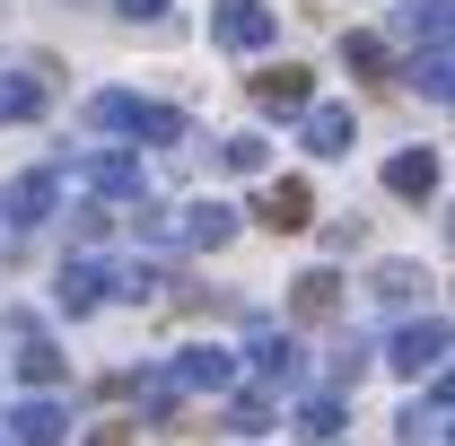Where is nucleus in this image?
Wrapping results in <instances>:
<instances>
[{
    "label": "nucleus",
    "mask_w": 455,
    "mask_h": 446,
    "mask_svg": "<svg viewBox=\"0 0 455 446\" xmlns=\"http://www.w3.org/2000/svg\"><path fill=\"white\" fill-rule=\"evenodd\" d=\"M88 114H97V131L149 140V149H184V114H175V106H149V97H123V88H106Z\"/></svg>",
    "instance_id": "1"
},
{
    "label": "nucleus",
    "mask_w": 455,
    "mask_h": 446,
    "mask_svg": "<svg viewBox=\"0 0 455 446\" xmlns=\"http://www.w3.org/2000/svg\"><path fill=\"white\" fill-rule=\"evenodd\" d=\"M158 377H167L175 394H228V386H236V350H220V341H184Z\"/></svg>",
    "instance_id": "2"
},
{
    "label": "nucleus",
    "mask_w": 455,
    "mask_h": 446,
    "mask_svg": "<svg viewBox=\"0 0 455 446\" xmlns=\"http://www.w3.org/2000/svg\"><path fill=\"white\" fill-rule=\"evenodd\" d=\"M386 368H403V377H447V315L403 324V333L386 341Z\"/></svg>",
    "instance_id": "3"
},
{
    "label": "nucleus",
    "mask_w": 455,
    "mask_h": 446,
    "mask_svg": "<svg viewBox=\"0 0 455 446\" xmlns=\"http://www.w3.org/2000/svg\"><path fill=\"white\" fill-rule=\"evenodd\" d=\"M272 27H281V18H272L263 0H211V36H220L228 53H263Z\"/></svg>",
    "instance_id": "4"
},
{
    "label": "nucleus",
    "mask_w": 455,
    "mask_h": 446,
    "mask_svg": "<svg viewBox=\"0 0 455 446\" xmlns=\"http://www.w3.org/2000/svg\"><path fill=\"white\" fill-rule=\"evenodd\" d=\"M245 368H254L263 386H298V377H307V359H298V341H289L281 324H263V315H254V341H245Z\"/></svg>",
    "instance_id": "5"
},
{
    "label": "nucleus",
    "mask_w": 455,
    "mask_h": 446,
    "mask_svg": "<svg viewBox=\"0 0 455 446\" xmlns=\"http://www.w3.org/2000/svg\"><path fill=\"white\" fill-rule=\"evenodd\" d=\"M254 219L272 227V236H298V227L315 219V193H307V175H281V184H263V202H254Z\"/></svg>",
    "instance_id": "6"
},
{
    "label": "nucleus",
    "mask_w": 455,
    "mask_h": 446,
    "mask_svg": "<svg viewBox=\"0 0 455 446\" xmlns=\"http://www.w3.org/2000/svg\"><path fill=\"white\" fill-rule=\"evenodd\" d=\"M79 175H88V193H106V202H149V175H140V158H123V149L79 158Z\"/></svg>",
    "instance_id": "7"
},
{
    "label": "nucleus",
    "mask_w": 455,
    "mask_h": 446,
    "mask_svg": "<svg viewBox=\"0 0 455 446\" xmlns=\"http://www.w3.org/2000/svg\"><path fill=\"white\" fill-rule=\"evenodd\" d=\"M53 202H61V175L36 167V175H18V184L0 193V219H9V227H44V219H53Z\"/></svg>",
    "instance_id": "8"
},
{
    "label": "nucleus",
    "mask_w": 455,
    "mask_h": 446,
    "mask_svg": "<svg viewBox=\"0 0 455 446\" xmlns=\"http://www.w3.org/2000/svg\"><path fill=\"white\" fill-rule=\"evenodd\" d=\"M254 106L263 114H307L315 106V79H307L298 61H272V70H254Z\"/></svg>",
    "instance_id": "9"
},
{
    "label": "nucleus",
    "mask_w": 455,
    "mask_h": 446,
    "mask_svg": "<svg viewBox=\"0 0 455 446\" xmlns=\"http://www.w3.org/2000/svg\"><path fill=\"white\" fill-rule=\"evenodd\" d=\"M53 298H61V315H88V307H106V298H114V272L97 263V254H79V263H61V289H53Z\"/></svg>",
    "instance_id": "10"
},
{
    "label": "nucleus",
    "mask_w": 455,
    "mask_h": 446,
    "mask_svg": "<svg viewBox=\"0 0 455 446\" xmlns=\"http://www.w3.org/2000/svg\"><path fill=\"white\" fill-rule=\"evenodd\" d=\"M298 123H307V149L315 158H350V140H359V114L350 106H307Z\"/></svg>",
    "instance_id": "11"
},
{
    "label": "nucleus",
    "mask_w": 455,
    "mask_h": 446,
    "mask_svg": "<svg viewBox=\"0 0 455 446\" xmlns=\"http://www.w3.org/2000/svg\"><path fill=\"white\" fill-rule=\"evenodd\" d=\"M228 236H236V211H228V202H193V211H175V245H202V254H220Z\"/></svg>",
    "instance_id": "12"
},
{
    "label": "nucleus",
    "mask_w": 455,
    "mask_h": 446,
    "mask_svg": "<svg viewBox=\"0 0 455 446\" xmlns=\"http://www.w3.org/2000/svg\"><path fill=\"white\" fill-rule=\"evenodd\" d=\"M447 411H455V386H447V377H429V394H420V402H403L395 429H403L411 446H420V438H447Z\"/></svg>",
    "instance_id": "13"
},
{
    "label": "nucleus",
    "mask_w": 455,
    "mask_h": 446,
    "mask_svg": "<svg viewBox=\"0 0 455 446\" xmlns=\"http://www.w3.org/2000/svg\"><path fill=\"white\" fill-rule=\"evenodd\" d=\"M386 193L429 202V193H438V149H403V158H386Z\"/></svg>",
    "instance_id": "14"
},
{
    "label": "nucleus",
    "mask_w": 455,
    "mask_h": 446,
    "mask_svg": "<svg viewBox=\"0 0 455 446\" xmlns=\"http://www.w3.org/2000/svg\"><path fill=\"white\" fill-rule=\"evenodd\" d=\"M289 315H307V324L341 315V280L333 272H298V280H289Z\"/></svg>",
    "instance_id": "15"
},
{
    "label": "nucleus",
    "mask_w": 455,
    "mask_h": 446,
    "mask_svg": "<svg viewBox=\"0 0 455 446\" xmlns=\"http://www.w3.org/2000/svg\"><path fill=\"white\" fill-rule=\"evenodd\" d=\"M9 429H18V446H61V429H70V411L36 394V402H18V411H9Z\"/></svg>",
    "instance_id": "16"
},
{
    "label": "nucleus",
    "mask_w": 455,
    "mask_h": 446,
    "mask_svg": "<svg viewBox=\"0 0 455 446\" xmlns=\"http://www.w3.org/2000/svg\"><path fill=\"white\" fill-rule=\"evenodd\" d=\"M9 368H18L27 386H61V368H70V359H61V350H53L44 333H36V324H27V333H18V359H9Z\"/></svg>",
    "instance_id": "17"
},
{
    "label": "nucleus",
    "mask_w": 455,
    "mask_h": 446,
    "mask_svg": "<svg viewBox=\"0 0 455 446\" xmlns=\"http://www.w3.org/2000/svg\"><path fill=\"white\" fill-rule=\"evenodd\" d=\"M341 429H350V402H341V394H307V402H298V438L333 446Z\"/></svg>",
    "instance_id": "18"
},
{
    "label": "nucleus",
    "mask_w": 455,
    "mask_h": 446,
    "mask_svg": "<svg viewBox=\"0 0 455 446\" xmlns=\"http://www.w3.org/2000/svg\"><path fill=\"white\" fill-rule=\"evenodd\" d=\"M403 88H420L429 106H447V97H455V61H447V44H429V53H411V70H403Z\"/></svg>",
    "instance_id": "19"
},
{
    "label": "nucleus",
    "mask_w": 455,
    "mask_h": 446,
    "mask_svg": "<svg viewBox=\"0 0 455 446\" xmlns=\"http://www.w3.org/2000/svg\"><path fill=\"white\" fill-rule=\"evenodd\" d=\"M420 289H429L420 263H377V272H368V298H377V307H411Z\"/></svg>",
    "instance_id": "20"
},
{
    "label": "nucleus",
    "mask_w": 455,
    "mask_h": 446,
    "mask_svg": "<svg viewBox=\"0 0 455 446\" xmlns=\"http://www.w3.org/2000/svg\"><path fill=\"white\" fill-rule=\"evenodd\" d=\"M36 114H44V79L0 70V123H36Z\"/></svg>",
    "instance_id": "21"
},
{
    "label": "nucleus",
    "mask_w": 455,
    "mask_h": 446,
    "mask_svg": "<svg viewBox=\"0 0 455 446\" xmlns=\"http://www.w3.org/2000/svg\"><path fill=\"white\" fill-rule=\"evenodd\" d=\"M395 27L429 53V44H447V0H411V9H395Z\"/></svg>",
    "instance_id": "22"
},
{
    "label": "nucleus",
    "mask_w": 455,
    "mask_h": 446,
    "mask_svg": "<svg viewBox=\"0 0 455 446\" xmlns=\"http://www.w3.org/2000/svg\"><path fill=\"white\" fill-rule=\"evenodd\" d=\"M341 61H350L359 79H386V70H395V61H386V44H377V36H341Z\"/></svg>",
    "instance_id": "23"
},
{
    "label": "nucleus",
    "mask_w": 455,
    "mask_h": 446,
    "mask_svg": "<svg viewBox=\"0 0 455 446\" xmlns=\"http://www.w3.org/2000/svg\"><path fill=\"white\" fill-rule=\"evenodd\" d=\"M220 167H228V175H263V131H236V140H220Z\"/></svg>",
    "instance_id": "24"
},
{
    "label": "nucleus",
    "mask_w": 455,
    "mask_h": 446,
    "mask_svg": "<svg viewBox=\"0 0 455 446\" xmlns=\"http://www.w3.org/2000/svg\"><path fill=\"white\" fill-rule=\"evenodd\" d=\"M228 429H272V394H236L228 402Z\"/></svg>",
    "instance_id": "25"
},
{
    "label": "nucleus",
    "mask_w": 455,
    "mask_h": 446,
    "mask_svg": "<svg viewBox=\"0 0 455 446\" xmlns=\"http://www.w3.org/2000/svg\"><path fill=\"white\" fill-rule=\"evenodd\" d=\"M140 245H175V211H158V202H140Z\"/></svg>",
    "instance_id": "26"
},
{
    "label": "nucleus",
    "mask_w": 455,
    "mask_h": 446,
    "mask_svg": "<svg viewBox=\"0 0 455 446\" xmlns=\"http://www.w3.org/2000/svg\"><path fill=\"white\" fill-rule=\"evenodd\" d=\"M359 368H368V341H341V350H333V377H341V386H350Z\"/></svg>",
    "instance_id": "27"
},
{
    "label": "nucleus",
    "mask_w": 455,
    "mask_h": 446,
    "mask_svg": "<svg viewBox=\"0 0 455 446\" xmlns=\"http://www.w3.org/2000/svg\"><path fill=\"white\" fill-rule=\"evenodd\" d=\"M114 9H123V18H132V27H140V18H149V27H158V18H167V0H114Z\"/></svg>",
    "instance_id": "28"
},
{
    "label": "nucleus",
    "mask_w": 455,
    "mask_h": 446,
    "mask_svg": "<svg viewBox=\"0 0 455 446\" xmlns=\"http://www.w3.org/2000/svg\"><path fill=\"white\" fill-rule=\"evenodd\" d=\"M88 446H132V429H97V438H88Z\"/></svg>",
    "instance_id": "29"
}]
</instances>
